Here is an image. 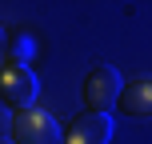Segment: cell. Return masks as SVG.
Returning a JSON list of instances; mask_svg holds the SVG:
<instances>
[{"label": "cell", "instance_id": "9", "mask_svg": "<svg viewBox=\"0 0 152 144\" xmlns=\"http://www.w3.org/2000/svg\"><path fill=\"white\" fill-rule=\"evenodd\" d=\"M0 144H12V140H0Z\"/></svg>", "mask_w": 152, "mask_h": 144}, {"label": "cell", "instance_id": "4", "mask_svg": "<svg viewBox=\"0 0 152 144\" xmlns=\"http://www.w3.org/2000/svg\"><path fill=\"white\" fill-rule=\"evenodd\" d=\"M112 140V116L104 112H80L60 132V144H108Z\"/></svg>", "mask_w": 152, "mask_h": 144}, {"label": "cell", "instance_id": "5", "mask_svg": "<svg viewBox=\"0 0 152 144\" xmlns=\"http://www.w3.org/2000/svg\"><path fill=\"white\" fill-rule=\"evenodd\" d=\"M112 108L124 120H144V116H152V84H148V76H136V80L120 84V96H116Z\"/></svg>", "mask_w": 152, "mask_h": 144}, {"label": "cell", "instance_id": "7", "mask_svg": "<svg viewBox=\"0 0 152 144\" xmlns=\"http://www.w3.org/2000/svg\"><path fill=\"white\" fill-rule=\"evenodd\" d=\"M8 124H12V116L0 108V140H8Z\"/></svg>", "mask_w": 152, "mask_h": 144}, {"label": "cell", "instance_id": "8", "mask_svg": "<svg viewBox=\"0 0 152 144\" xmlns=\"http://www.w3.org/2000/svg\"><path fill=\"white\" fill-rule=\"evenodd\" d=\"M0 56H4V32H0Z\"/></svg>", "mask_w": 152, "mask_h": 144}, {"label": "cell", "instance_id": "2", "mask_svg": "<svg viewBox=\"0 0 152 144\" xmlns=\"http://www.w3.org/2000/svg\"><path fill=\"white\" fill-rule=\"evenodd\" d=\"M8 140L12 144H60V124L44 108H24V112H12Z\"/></svg>", "mask_w": 152, "mask_h": 144}, {"label": "cell", "instance_id": "1", "mask_svg": "<svg viewBox=\"0 0 152 144\" xmlns=\"http://www.w3.org/2000/svg\"><path fill=\"white\" fill-rule=\"evenodd\" d=\"M36 96H40V84L28 64L0 60V104L12 112H24V108H36Z\"/></svg>", "mask_w": 152, "mask_h": 144}, {"label": "cell", "instance_id": "6", "mask_svg": "<svg viewBox=\"0 0 152 144\" xmlns=\"http://www.w3.org/2000/svg\"><path fill=\"white\" fill-rule=\"evenodd\" d=\"M32 52H36V40H32L28 32H20L16 40H4V56H0V60H8V64H28Z\"/></svg>", "mask_w": 152, "mask_h": 144}, {"label": "cell", "instance_id": "3", "mask_svg": "<svg viewBox=\"0 0 152 144\" xmlns=\"http://www.w3.org/2000/svg\"><path fill=\"white\" fill-rule=\"evenodd\" d=\"M120 72L112 68V64H92L88 76H84V84H80V96H84V112H112V104H116V96H120Z\"/></svg>", "mask_w": 152, "mask_h": 144}]
</instances>
